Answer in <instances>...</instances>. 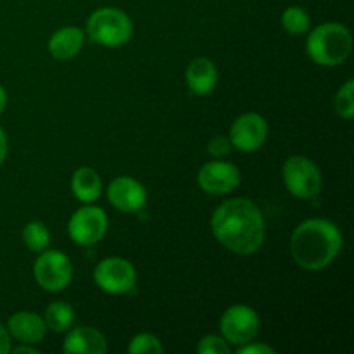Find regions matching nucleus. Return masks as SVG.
<instances>
[{
  "instance_id": "f257e3e1",
  "label": "nucleus",
  "mask_w": 354,
  "mask_h": 354,
  "mask_svg": "<svg viewBox=\"0 0 354 354\" xmlns=\"http://www.w3.org/2000/svg\"><path fill=\"white\" fill-rule=\"evenodd\" d=\"M211 230L223 248L241 256L259 251L266 235L261 209L245 197L221 203L211 218Z\"/></svg>"
},
{
  "instance_id": "f03ea898",
  "label": "nucleus",
  "mask_w": 354,
  "mask_h": 354,
  "mask_svg": "<svg viewBox=\"0 0 354 354\" xmlns=\"http://www.w3.org/2000/svg\"><path fill=\"white\" fill-rule=\"evenodd\" d=\"M342 249V234L339 227L324 218L303 221L290 239V252L301 268L318 272L330 265Z\"/></svg>"
},
{
  "instance_id": "7ed1b4c3",
  "label": "nucleus",
  "mask_w": 354,
  "mask_h": 354,
  "mask_svg": "<svg viewBox=\"0 0 354 354\" xmlns=\"http://www.w3.org/2000/svg\"><path fill=\"white\" fill-rule=\"evenodd\" d=\"M353 37L346 26L339 23L318 24L306 40V52L318 66L334 68L349 57Z\"/></svg>"
},
{
  "instance_id": "20e7f679",
  "label": "nucleus",
  "mask_w": 354,
  "mask_h": 354,
  "mask_svg": "<svg viewBox=\"0 0 354 354\" xmlns=\"http://www.w3.org/2000/svg\"><path fill=\"white\" fill-rule=\"evenodd\" d=\"M133 33L130 16L118 7H100L90 14L86 21V35L104 47H120L127 44Z\"/></svg>"
},
{
  "instance_id": "39448f33",
  "label": "nucleus",
  "mask_w": 354,
  "mask_h": 354,
  "mask_svg": "<svg viewBox=\"0 0 354 354\" xmlns=\"http://www.w3.org/2000/svg\"><path fill=\"white\" fill-rule=\"evenodd\" d=\"M282 178L286 189L299 199H313L324 187V178L318 166L304 156H290L283 162Z\"/></svg>"
},
{
  "instance_id": "423d86ee",
  "label": "nucleus",
  "mask_w": 354,
  "mask_h": 354,
  "mask_svg": "<svg viewBox=\"0 0 354 354\" xmlns=\"http://www.w3.org/2000/svg\"><path fill=\"white\" fill-rule=\"evenodd\" d=\"M33 275L41 289L47 292H59L71 282L73 265L64 252L57 249H45L35 261Z\"/></svg>"
},
{
  "instance_id": "0eeeda50",
  "label": "nucleus",
  "mask_w": 354,
  "mask_h": 354,
  "mask_svg": "<svg viewBox=\"0 0 354 354\" xmlns=\"http://www.w3.org/2000/svg\"><path fill=\"white\" fill-rule=\"evenodd\" d=\"M107 214L102 207L85 204L71 214L68 223V234L73 242L80 245H93L107 234Z\"/></svg>"
},
{
  "instance_id": "6e6552de",
  "label": "nucleus",
  "mask_w": 354,
  "mask_h": 354,
  "mask_svg": "<svg viewBox=\"0 0 354 354\" xmlns=\"http://www.w3.org/2000/svg\"><path fill=\"white\" fill-rule=\"evenodd\" d=\"M97 287L107 294H127L137 283V270L124 258H106L93 270Z\"/></svg>"
},
{
  "instance_id": "1a4fd4ad",
  "label": "nucleus",
  "mask_w": 354,
  "mask_h": 354,
  "mask_svg": "<svg viewBox=\"0 0 354 354\" xmlns=\"http://www.w3.org/2000/svg\"><path fill=\"white\" fill-rule=\"evenodd\" d=\"M220 330L228 344L242 346L251 342L259 332V317L248 304L230 306L220 320Z\"/></svg>"
},
{
  "instance_id": "9d476101",
  "label": "nucleus",
  "mask_w": 354,
  "mask_h": 354,
  "mask_svg": "<svg viewBox=\"0 0 354 354\" xmlns=\"http://www.w3.org/2000/svg\"><path fill=\"white\" fill-rule=\"evenodd\" d=\"M268 137V123L258 113H245L234 121L230 128L232 147L242 152H254Z\"/></svg>"
},
{
  "instance_id": "9b49d317",
  "label": "nucleus",
  "mask_w": 354,
  "mask_h": 354,
  "mask_svg": "<svg viewBox=\"0 0 354 354\" xmlns=\"http://www.w3.org/2000/svg\"><path fill=\"white\" fill-rule=\"evenodd\" d=\"M197 183L204 192L223 196L237 189L241 183V171L232 162L209 161L197 173Z\"/></svg>"
},
{
  "instance_id": "f8f14e48",
  "label": "nucleus",
  "mask_w": 354,
  "mask_h": 354,
  "mask_svg": "<svg viewBox=\"0 0 354 354\" xmlns=\"http://www.w3.org/2000/svg\"><path fill=\"white\" fill-rule=\"evenodd\" d=\"M107 199L123 213H137L147 203L145 187L131 176H118L107 187Z\"/></svg>"
},
{
  "instance_id": "ddd939ff",
  "label": "nucleus",
  "mask_w": 354,
  "mask_h": 354,
  "mask_svg": "<svg viewBox=\"0 0 354 354\" xmlns=\"http://www.w3.org/2000/svg\"><path fill=\"white\" fill-rule=\"evenodd\" d=\"M7 330L19 344L31 346L44 341L48 328L40 315L33 311H17L7 320Z\"/></svg>"
},
{
  "instance_id": "4468645a",
  "label": "nucleus",
  "mask_w": 354,
  "mask_h": 354,
  "mask_svg": "<svg viewBox=\"0 0 354 354\" xmlns=\"http://www.w3.org/2000/svg\"><path fill=\"white\" fill-rule=\"evenodd\" d=\"M62 351L68 354H104L107 351V341L99 330L92 327L69 328Z\"/></svg>"
},
{
  "instance_id": "2eb2a0df",
  "label": "nucleus",
  "mask_w": 354,
  "mask_h": 354,
  "mask_svg": "<svg viewBox=\"0 0 354 354\" xmlns=\"http://www.w3.org/2000/svg\"><path fill=\"white\" fill-rule=\"evenodd\" d=\"M187 85L196 95H209L218 83V69L206 57L194 59L185 71Z\"/></svg>"
},
{
  "instance_id": "dca6fc26",
  "label": "nucleus",
  "mask_w": 354,
  "mask_h": 354,
  "mask_svg": "<svg viewBox=\"0 0 354 354\" xmlns=\"http://www.w3.org/2000/svg\"><path fill=\"white\" fill-rule=\"evenodd\" d=\"M83 41H85V33L76 26H66L55 31L48 40V52L55 59H71L82 50Z\"/></svg>"
},
{
  "instance_id": "f3484780",
  "label": "nucleus",
  "mask_w": 354,
  "mask_h": 354,
  "mask_svg": "<svg viewBox=\"0 0 354 354\" xmlns=\"http://www.w3.org/2000/svg\"><path fill=\"white\" fill-rule=\"evenodd\" d=\"M73 196L85 204L95 203L102 194V180L93 168L83 166L73 173L71 178Z\"/></svg>"
},
{
  "instance_id": "a211bd4d",
  "label": "nucleus",
  "mask_w": 354,
  "mask_h": 354,
  "mask_svg": "<svg viewBox=\"0 0 354 354\" xmlns=\"http://www.w3.org/2000/svg\"><path fill=\"white\" fill-rule=\"evenodd\" d=\"M44 322L52 332L62 334V332H68L75 324V311L64 301H54L45 308Z\"/></svg>"
},
{
  "instance_id": "6ab92c4d",
  "label": "nucleus",
  "mask_w": 354,
  "mask_h": 354,
  "mask_svg": "<svg viewBox=\"0 0 354 354\" xmlns=\"http://www.w3.org/2000/svg\"><path fill=\"white\" fill-rule=\"evenodd\" d=\"M282 28L290 35H304L310 30V14L306 12V9L299 6H290L283 10L282 14Z\"/></svg>"
},
{
  "instance_id": "aec40b11",
  "label": "nucleus",
  "mask_w": 354,
  "mask_h": 354,
  "mask_svg": "<svg viewBox=\"0 0 354 354\" xmlns=\"http://www.w3.org/2000/svg\"><path fill=\"white\" fill-rule=\"evenodd\" d=\"M23 241L28 249L41 252L50 244V232L41 221H30L23 230Z\"/></svg>"
},
{
  "instance_id": "412c9836",
  "label": "nucleus",
  "mask_w": 354,
  "mask_h": 354,
  "mask_svg": "<svg viewBox=\"0 0 354 354\" xmlns=\"http://www.w3.org/2000/svg\"><path fill=\"white\" fill-rule=\"evenodd\" d=\"M165 351V346L161 344L154 334H138L128 344V353L130 354H161Z\"/></svg>"
},
{
  "instance_id": "4be33fe9",
  "label": "nucleus",
  "mask_w": 354,
  "mask_h": 354,
  "mask_svg": "<svg viewBox=\"0 0 354 354\" xmlns=\"http://www.w3.org/2000/svg\"><path fill=\"white\" fill-rule=\"evenodd\" d=\"M335 111L344 120H353L354 116V82L348 80L344 85L339 88L337 95H335Z\"/></svg>"
},
{
  "instance_id": "5701e85b",
  "label": "nucleus",
  "mask_w": 354,
  "mask_h": 354,
  "mask_svg": "<svg viewBox=\"0 0 354 354\" xmlns=\"http://www.w3.org/2000/svg\"><path fill=\"white\" fill-rule=\"evenodd\" d=\"M199 354H230V344L220 335H206L197 344Z\"/></svg>"
},
{
  "instance_id": "b1692460",
  "label": "nucleus",
  "mask_w": 354,
  "mask_h": 354,
  "mask_svg": "<svg viewBox=\"0 0 354 354\" xmlns=\"http://www.w3.org/2000/svg\"><path fill=\"white\" fill-rule=\"evenodd\" d=\"M232 142L228 137H214L213 140L207 144V152H209L213 158H225V156L230 152Z\"/></svg>"
},
{
  "instance_id": "393cba45",
  "label": "nucleus",
  "mask_w": 354,
  "mask_h": 354,
  "mask_svg": "<svg viewBox=\"0 0 354 354\" xmlns=\"http://www.w3.org/2000/svg\"><path fill=\"white\" fill-rule=\"evenodd\" d=\"M277 351L272 346L261 344V342H245L239 348L237 354H275Z\"/></svg>"
},
{
  "instance_id": "a878e982",
  "label": "nucleus",
  "mask_w": 354,
  "mask_h": 354,
  "mask_svg": "<svg viewBox=\"0 0 354 354\" xmlns=\"http://www.w3.org/2000/svg\"><path fill=\"white\" fill-rule=\"evenodd\" d=\"M10 342H12V337H10L9 330H7V327H3V325L0 324V354L10 353V349H12Z\"/></svg>"
},
{
  "instance_id": "bb28decb",
  "label": "nucleus",
  "mask_w": 354,
  "mask_h": 354,
  "mask_svg": "<svg viewBox=\"0 0 354 354\" xmlns=\"http://www.w3.org/2000/svg\"><path fill=\"white\" fill-rule=\"evenodd\" d=\"M7 149H9V145H7V137L6 133H3L2 128H0V166H2L3 161H6Z\"/></svg>"
},
{
  "instance_id": "cd10ccee",
  "label": "nucleus",
  "mask_w": 354,
  "mask_h": 354,
  "mask_svg": "<svg viewBox=\"0 0 354 354\" xmlns=\"http://www.w3.org/2000/svg\"><path fill=\"white\" fill-rule=\"evenodd\" d=\"M10 351H12L14 354H38V349H35V348H30V344H19L17 346V348H14V349H10Z\"/></svg>"
},
{
  "instance_id": "c85d7f7f",
  "label": "nucleus",
  "mask_w": 354,
  "mask_h": 354,
  "mask_svg": "<svg viewBox=\"0 0 354 354\" xmlns=\"http://www.w3.org/2000/svg\"><path fill=\"white\" fill-rule=\"evenodd\" d=\"M6 106H7V93H6V90H3V86L0 85V114L3 113Z\"/></svg>"
}]
</instances>
